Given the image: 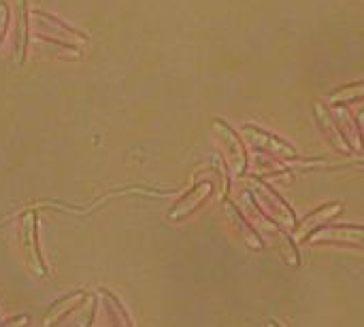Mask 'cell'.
<instances>
[{"label": "cell", "instance_id": "6", "mask_svg": "<svg viewBox=\"0 0 364 327\" xmlns=\"http://www.w3.org/2000/svg\"><path fill=\"white\" fill-rule=\"evenodd\" d=\"M87 300V296L83 292H73L64 298H60L45 315V327H55L66 315H70L77 306H81Z\"/></svg>", "mask_w": 364, "mask_h": 327}, {"label": "cell", "instance_id": "7", "mask_svg": "<svg viewBox=\"0 0 364 327\" xmlns=\"http://www.w3.org/2000/svg\"><path fill=\"white\" fill-rule=\"evenodd\" d=\"M243 134L247 136V140L252 143V145H256L258 149H267V151H271V153H275V155H282V157H294V151L286 145V143H282V140H277L275 136H271V134H267V132H262V130H256V128H245L243 130Z\"/></svg>", "mask_w": 364, "mask_h": 327}, {"label": "cell", "instance_id": "3", "mask_svg": "<svg viewBox=\"0 0 364 327\" xmlns=\"http://www.w3.org/2000/svg\"><path fill=\"white\" fill-rule=\"evenodd\" d=\"M211 194V183L209 181H203L200 185H196L194 189H190L173 209H171V219L173 221H177V219H183L186 215H190L192 211H196L203 202H205V198Z\"/></svg>", "mask_w": 364, "mask_h": 327}, {"label": "cell", "instance_id": "2", "mask_svg": "<svg viewBox=\"0 0 364 327\" xmlns=\"http://www.w3.org/2000/svg\"><path fill=\"white\" fill-rule=\"evenodd\" d=\"M309 243H348L364 249V228L358 226H337L328 228L320 234H314Z\"/></svg>", "mask_w": 364, "mask_h": 327}, {"label": "cell", "instance_id": "4", "mask_svg": "<svg viewBox=\"0 0 364 327\" xmlns=\"http://www.w3.org/2000/svg\"><path fill=\"white\" fill-rule=\"evenodd\" d=\"M98 300L105 327H132L124 306L115 300V296H111L109 292H98Z\"/></svg>", "mask_w": 364, "mask_h": 327}, {"label": "cell", "instance_id": "10", "mask_svg": "<svg viewBox=\"0 0 364 327\" xmlns=\"http://www.w3.org/2000/svg\"><path fill=\"white\" fill-rule=\"evenodd\" d=\"M267 327H279V326H277V323H273V321H269V323H267Z\"/></svg>", "mask_w": 364, "mask_h": 327}, {"label": "cell", "instance_id": "9", "mask_svg": "<svg viewBox=\"0 0 364 327\" xmlns=\"http://www.w3.org/2000/svg\"><path fill=\"white\" fill-rule=\"evenodd\" d=\"M28 326V317L26 315H19V317H13L11 321L2 323L0 327H26Z\"/></svg>", "mask_w": 364, "mask_h": 327}, {"label": "cell", "instance_id": "1", "mask_svg": "<svg viewBox=\"0 0 364 327\" xmlns=\"http://www.w3.org/2000/svg\"><path fill=\"white\" fill-rule=\"evenodd\" d=\"M19 247H21V255L23 262L28 266V270L36 277H45L47 268L43 264L41 251H38V240H36V215L34 213H26L19 226Z\"/></svg>", "mask_w": 364, "mask_h": 327}, {"label": "cell", "instance_id": "5", "mask_svg": "<svg viewBox=\"0 0 364 327\" xmlns=\"http://www.w3.org/2000/svg\"><path fill=\"white\" fill-rule=\"evenodd\" d=\"M341 204L337 202V204H326V206H322V209H318L316 213H311L301 226H299V232H296V243H303V240H307L320 226H324L328 219H333L335 215H339L341 213Z\"/></svg>", "mask_w": 364, "mask_h": 327}, {"label": "cell", "instance_id": "8", "mask_svg": "<svg viewBox=\"0 0 364 327\" xmlns=\"http://www.w3.org/2000/svg\"><path fill=\"white\" fill-rule=\"evenodd\" d=\"M364 96V85H358V87H352V89H343L335 96V100H354V98H360Z\"/></svg>", "mask_w": 364, "mask_h": 327}]
</instances>
